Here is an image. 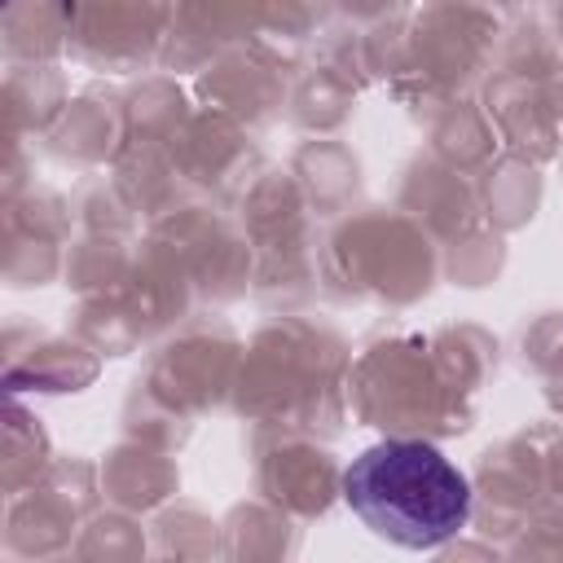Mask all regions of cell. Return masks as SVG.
<instances>
[{
  "label": "cell",
  "mask_w": 563,
  "mask_h": 563,
  "mask_svg": "<svg viewBox=\"0 0 563 563\" xmlns=\"http://www.w3.org/2000/svg\"><path fill=\"white\" fill-rule=\"evenodd\" d=\"M343 497L356 519L405 545L435 550L466 528V475L422 440H378L343 471Z\"/></svg>",
  "instance_id": "obj_1"
}]
</instances>
